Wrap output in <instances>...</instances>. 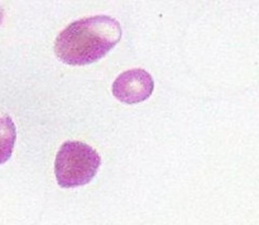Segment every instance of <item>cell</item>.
Segmentation results:
<instances>
[{
	"label": "cell",
	"mask_w": 259,
	"mask_h": 225,
	"mask_svg": "<svg viewBox=\"0 0 259 225\" xmlns=\"http://www.w3.org/2000/svg\"><path fill=\"white\" fill-rule=\"evenodd\" d=\"M2 20H3V12L2 9H0V24H2Z\"/></svg>",
	"instance_id": "5b68a950"
},
{
	"label": "cell",
	"mask_w": 259,
	"mask_h": 225,
	"mask_svg": "<svg viewBox=\"0 0 259 225\" xmlns=\"http://www.w3.org/2000/svg\"><path fill=\"white\" fill-rule=\"evenodd\" d=\"M121 38L119 22L109 15H94L68 24L55 42V53L71 66L90 65L113 50Z\"/></svg>",
	"instance_id": "6da1fadb"
},
{
	"label": "cell",
	"mask_w": 259,
	"mask_h": 225,
	"mask_svg": "<svg viewBox=\"0 0 259 225\" xmlns=\"http://www.w3.org/2000/svg\"><path fill=\"white\" fill-rule=\"evenodd\" d=\"M101 158L98 152L83 142H65L55 161L58 185L65 189L89 184L96 176Z\"/></svg>",
	"instance_id": "7a4b0ae2"
},
{
	"label": "cell",
	"mask_w": 259,
	"mask_h": 225,
	"mask_svg": "<svg viewBox=\"0 0 259 225\" xmlns=\"http://www.w3.org/2000/svg\"><path fill=\"white\" fill-rule=\"evenodd\" d=\"M113 95L125 104H138L147 100L154 90L152 75L143 68H132L120 73L113 83Z\"/></svg>",
	"instance_id": "3957f363"
},
{
	"label": "cell",
	"mask_w": 259,
	"mask_h": 225,
	"mask_svg": "<svg viewBox=\"0 0 259 225\" xmlns=\"http://www.w3.org/2000/svg\"><path fill=\"white\" fill-rule=\"evenodd\" d=\"M17 139V129L10 116L0 118V164L10 158Z\"/></svg>",
	"instance_id": "277c9868"
}]
</instances>
